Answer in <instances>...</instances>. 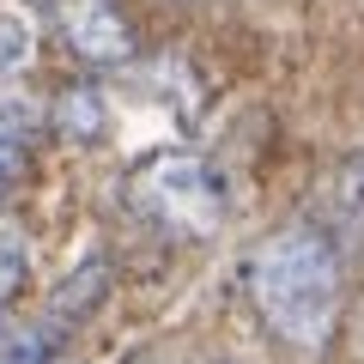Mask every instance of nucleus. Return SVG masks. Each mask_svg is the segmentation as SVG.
I'll list each match as a JSON object with an SVG mask.
<instances>
[{
  "label": "nucleus",
  "instance_id": "nucleus-11",
  "mask_svg": "<svg viewBox=\"0 0 364 364\" xmlns=\"http://www.w3.org/2000/svg\"><path fill=\"white\" fill-rule=\"evenodd\" d=\"M213 364H237V358H213Z\"/></svg>",
  "mask_w": 364,
  "mask_h": 364
},
{
  "label": "nucleus",
  "instance_id": "nucleus-5",
  "mask_svg": "<svg viewBox=\"0 0 364 364\" xmlns=\"http://www.w3.org/2000/svg\"><path fill=\"white\" fill-rule=\"evenodd\" d=\"M104 298H109V261H104V255H91V261H79L61 286L49 291V310H43V322H49L61 340H73V328L91 322Z\"/></svg>",
  "mask_w": 364,
  "mask_h": 364
},
{
  "label": "nucleus",
  "instance_id": "nucleus-4",
  "mask_svg": "<svg viewBox=\"0 0 364 364\" xmlns=\"http://www.w3.org/2000/svg\"><path fill=\"white\" fill-rule=\"evenodd\" d=\"M316 225L334 237L340 255L364 243V158H340V164L322 176V195H316Z\"/></svg>",
  "mask_w": 364,
  "mask_h": 364
},
{
  "label": "nucleus",
  "instance_id": "nucleus-3",
  "mask_svg": "<svg viewBox=\"0 0 364 364\" xmlns=\"http://www.w3.org/2000/svg\"><path fill=\"white\" fill-rule=\"evenodd\" d=\"M55 25L85 67L134 61V25L122 13V0H55Z\"/></svg>",
  "mask_w": 364,
  "mask_h": 364
},
{
  "label": "nucleus",
  "instance_id": "nucleus-10",
  "mask_svg": "<svg viewBox=\"0 0 364 364\" xmlns=\"http://www.w3.org/2000/svg\"><path fill=\"white\" fill-rule=\"evenodd\" d=\"M18 176H25V146H18V140H0V200L18 188Z\"/></svg>",
  "mask_w": 364,
  "mask_h": 364
},
{
  "label": "nucleus",
  "instance_id": "nucleus-7",
  "mask_svg": "<svg viewBox=\"0 0 364 364\" xmlns=\"http://www.w3.org/2000/svg\"><path fill=\"white\" fill-rule=\"evenodd\" d=\"M31 55H37V31H31V18L0 0V91H13V79L31 67Z\"/></svg>",
  "mask_w": 364,
  "mask_h": 364
},
{
  "label": "nucleus",
  "instance_id": "nucleus-8",
  "mask_svg": "<svg viewBox=\"0 0 364 364\" xmlns=\"http://www.w3.org/2000/svg\"><path fill=\"white\" fill-rule=\"evenodd\" d=\"M25 279H31V237L0 219V316H6V304L25 291Z\"/></svg>",
  "mask_w": 364,
  "mask_h": 364
},
{
  "label": "nucleus",
  "instance_id": "nucleus-1",
  "mask_svg": "<svg viewBox=\"0 0 364 364\" xmlns=\"http://www.w3.org/2000/svg\"><path fill=\"white\" fill-rule=\"evenodd\" d=\"M255 322L279 346L322 358L340 334V304H346V255L316 219H286L273 225L261 243H249L237 267Z\"/></svg>",
  "mask_w": 364,
  "mask_h": 364
},
{
  "label": "nucleus",
  "instance_id": "nucleus-9",
  "mask_svg": "<svg viewBox=\"0 0 364 364\" xmlns=\"http://www.w3.org/2000/svg\"><path fill=\"white\" fill-rule=\"evenodd\" d=\"M55 122L67 134H97L104 128V97H97V85H73L61 97V109H55Z\"/></svg>",
  "mask_w": 364,
  "mask_h": 364
},
{
  "label": "nucleus",
  "instance_id": "nucleus-2",
  "mask_svg": "<svg viewBox=\"0 0 364 364\" xmlns=\"http://www.w3.org/2000/svg\"><path fill=\"white\" fill-rule=\"evenodd\" d=\"M128 207L164 237H213L231 213V188L200 152L164 146L128 170Z\"/></svg>",
  "mask_w": 364,
  "mask_h": 364
},
{
  "label": "nucleus",
  "instance_id": "nucleus-6",
  "mask_svg": "<svg viewBox=\"0 0 364 364\" xmlns=\"http://www.w3.org/2000/svg\"><path fill=\"white\" fill-rule=\"evenodd\" d=\"M67 340L55 334L43 316H0V364H55V352H61Z\"/></svg>",
  "mask_w": 364,
  "mask_h": 364
}]
</instances>
